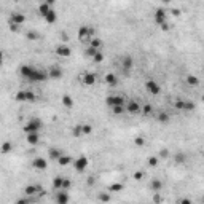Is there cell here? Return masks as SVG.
Listing matches in <instances>:
<instances>
[{"instance_id":"6da1fadb","label":"cell","mask_w":204,"mask_h":204,"mask_svg":"<svg viewBox=\"0 0 204 204\" xmlns=\"http://www.w3.org/2000/svg\"><path fill=\"white\" fill-rule=\"evenodd\" d=\"M19 73H21V77H24L29 81H45L46 78H50L48 73H45L43 70H39L32 66H27V64L19 67Z\"/></svg>"},{"instance_id":"7a4b0ae2","label":"cell","mask_w":204,"mask_h":204,"mask_svg":"<svg viewBox=\"0 0 204 204\" xmlns=\"http://www.w3.org/2000/svg\"><path fill=\"white\" fill-rule=\"evenodd\" d=\"M43 123H42V120L40 118H32L31 121H27L24 124V133L26 134H34V133H39L40 129H42Z\"/></svg>"},{"instance_id":"3957f363","label":"cell","mask_w":204,"mask_h":204,"mask_svg":"<svg viewBox=\"0 0 204 204\" xmlns=\"http://www.w3.org/2000/svg\"><path fill=\"white\" fill-rule=\"evenodd\" d=\"M78 40L80 42H91L92 40V29L88 26H81L78 31Z\"/></svg>"},{"instance_id":"277c9868","label":"cell","mask_w":204,"mask_h":204,"mask_svg":"<svg viewBox=\"0 0 204 204\" xmlns=\"http://www.w3.org/2000/svg\"><path fill=\"white\" fill-rule=\"evenodd\" d=\"M88 166H89V160L86 156H78V158L73 161V168H75L77 172H83Z\"/></svg>"},{"instance_id":"5b68a950","label":"cell","mask_w":204,"mask_h":204,"mask_svg":"<svg viewBox=\"0 0 204 204\" xmlns=\"http://www.w3.org/2000/svg\"><path fill=\"white\" fill-rule=\"evenodd\" d=\"M124 107H126V112L131 113V115H136V113H141L142 112V105L139 104L137 100H129Z\"/></svg>"},{"instance_id":"8992f818","label":"cell","mask_w":204,"mask_h":204,"mask_svg":"<svg viewBox=\"0 0 204 204\" xmlns=\"http://www.w3.org/2000/svg\"><path fill=\"white\" fill-rule=\"evenodd\" d=\"M145 89H147V92H150V94H153V96L160 94V91H161L160 85H158V83H156L155 80H148V81L145 83Z\"/></svg>"},{"instance_id":"52a82bcc","label":"cell","mask_w":204,"mask_h":204,"mask_svg":"<svg viewBox=\"0 0 204 204\" xmlns=\"http://www.w3.org/2000/svg\"><path fill=\"white\" fill-rule=\"evenodd\" d=\"M155 22L158 24V26L168 24V19H166V10H164V8H158V10L155 11Z\"/></svg>"},{"instance_id":"ba28073f","label":"cell","mask_w":204,"mask_h":204,"mask_svg":"<svg viewBox=\"0 0 204 204\" xmlns=\"http://www.w3.org/2000/svg\"><path fill=\"white\" fill-rule=\"evenodd\" d=\"M105 102H107V105H108V107L126 105V102H124V99H123L121 96H108V97L105 99Z\"/></svg>"},{"instance_id":"9c48e42d","label":"cell","mask_w":204,"mask_h":204,"mask_svg":"<svg viewBox=\"0 0 204 204\" xmlns=\"http://www.w3.org/2000/svg\"><path fill=\"white\" fill-rule=\"evenodd\" d=\"M70 196H69V191L66 190H59L56 193V204H69Z\"/></svg>"},{"instance_id":"30bf717a","label":"cell","mask_w":204,"mask_h":204,"mask_svg":"<svg viewBox=\"0 0 204 204\" xmlns=\"http://www.w3.org/2000/svg\"><path fill=\"white\" fill-rule=\"evenodd\" d=\"M56 54H58V56H61V58H69L70 54H72V50L69 48L67 45L61 43V45L56 46Z\"/></svg>"},{"instance_id":"8fae6325","label":"cell","mask_w":204,"mask_h":204,"mask_svg":"<svg viewBox=\"0 0 204 204\" xmlns=\"http://www.w3.org/2000/svg\"><path fill=\"white\" fill-rule=\"evenodd\" d=\"M26 22V14L22 13H13L10 16V24H14V26H22Z\"/></svg>"},{"instance_id":"7c38bea8","label":"cell","mask_w":204,"mask_h":204,"mask_svg":"<svg viewBox=\"0 0 204 204\" xmlns=\"http://www.w3.org/2000/svg\"><path fill=\"white\" fill-rule=\"evenodd\" d=\"M80 80H81V83L85 86H92L96 83V75L94 73H83V75L80 77Z\"/></svg>"},{"instance_id":"4fadbf2b","label":"cell","mask_w":204,"mask_h":204,"mask_svg":"<svg viewBox=\"0 0 204 204\" xmlns=\"http://www.w3.org/2000/svg\"><path fill=\"white\" fill-rule=\"evenodd\" d=\"M53 2H51V0H48V2H43V3H40L39 5V13H40V16H46V14H48L51 10H53Z\"/></svg>"},{"instance_id":"5bb4252c","label":"cell","mask_w":204,"mask_h":204,"mask_svg":"<svg viewBox=\"0 0 204 204\" xmlns=\"http://www.w3.org/2000/svg\"><path fill=\"white\" fill-rule=\"evenodd\" d=\"M32 166L35 169H39V171H45L46 168H48V161H46L45 158H40V156H39V158H35L32 161Z\"/></svg>"},{"instance_id":"9a60e30c","label":"cell","mask_w":204,"mask_h":204,"mask_svg":"<svg viewBox=\"0 0 204 204\" xmlns=\"http://www.w3.org/2000/svg\"><path fill=\"white\" fill-rule=\"evenodd\" d=\"M48 77L53 78V80H59V78L62 77V69L58 67V66L50 67V70H48Z\"/></svg>"},{"instance_id":"2e32d148","label":"cell","mask_w":204,"mask_h":204,"mask_svg":"<svg viewBox=\"0 0 204 204\" xmlns=\"http://www.w3.org/2000/svg\"><path fill=\"white\" fill-rule=\"evenodd\" d=\"M26 141H27V144H29V145H37V144H39V141H40V136H39V133L27 134Z\"/></svg>"},{"instance_id":"e0dca14e","label":"cell","mask_w":204,"mask_h":204,"mask_svg":"<svg viewBox=\"0 0 204 204\" xmlns=\"http://www.w3.org/2000/svg\"><path fill=\"white\" fill-rule=\"evenodd\" d=\"M24 191H26V196H34L37 191H42V188L37 187V185H27L24 188Z\"/></svg>"},{"instance_id":"ac0fdd59","label":"cell","mask_w":204,"mask_h":204,"mask_svg":"<svg viewBox=\"0 0 204 204\" xmlns=\"http://www.w3.org/2000/svg\"><path fill=\"white\" fill-rule=\"evenodd\" d=\"M105 81H107L108 86H116L118 85V80H116V77L113 75V73H107V75H105Z\"/></svg>"},{"instance_id":"d6986e66","label":"cell","mask_w":204,"mask_h":204,"mask_svg":"<svg viewBox=\"0 0 204 204\" xmlns=\"http://www.w3.org/2000/svg\"><path fill=\"white\" fill-rule=\"evenodd\" d=\"M48 153H50V158H51V160H56V161L64 155L61 150H58V148H50V152H48Z\"/></svg>"},{"instance_id":"ffe728a7","label":"cell","mask_w":204,"mask_h":204,"mask_svg":"<svg viewBox=\"0 0 204 204\" xmlns=\"http://www.w3.org/2000/svg\"><path fill=\"white\" fill-rule=\"evenodd\" d=\"M150 187H152V190H153L155 193H158V191L163 188V182H161V180H158V179H153V180H152V183H150Z\"/></svg>"},{"instance_id":"44dd1931","label":"cell","mask_w":204,"mask_h":204,"mask_svg":"<svg viewBox=\"0 0 204 204\" xmlns=\"http://www.w3.org/2000/svg\"><path fill=\"white\" fill-rule=\"evenodd\" d=\"M56 19H58V16H56V11H54V10H51L48 14L45 16V21L48 22V24H54V22H56Z\"/></svg>"},{"instance_id":"7402d4cb","label":"cell","mask_w":204,"mask_h":204,"mask_svg":"<svg viewBox=\"0 0 204 204\" xmlns=\"http://www.w3.org/2000/svg\"><path fill=\"white\" fill-rule=\"evenodd\" d=\"M121 66H123V70H129V69L133 67V58L131 56H124Z\"/></svg>"},{"instance_id":"603a6c76","label":"cell","mask_w":204,"mask_h":204,"mask_svg":"<svg viewBox=\"0 0 204 204\" xmlns=\"http://www.w3.org/2000/svg\"><path fill=\"white\" fill-rule=\"evenodd\" d=\"M62 185H64V177H54V180H53V187L56 188V190H62Z\"/></svg>"},{"instance_id":"cb8c5ba5","label":"cell","mask_w":204,"mask_h":204,"mask_svg":"<svg viewBox=\"0 0 204 204\" xmlns=\"http://www.w3.org/2000/svg\"><path fill=\"white\" fill-rule=\"evenodd\" d=\"M62 104L66 105L67 108H72V107H73V99H72L70 96L66 94V96H62Z\"/></svg>"},{"instance_id":"d4e9b609","label":"cell","mask_w":204,"mask_h":204,"mask_svg":"<svg viewBox=\"0 0 204 204\" xmlns=\"http://www.w3.org/2000/svg\"><path fill=\"white\" fill-rule=\"evenodd\" d=\"M187 83H188V85H191V86H198L199 85V78L194 77V75H188L187 77Z\"/></svg>"},{"instance_id":"484cf974","label":"cell","mask_w":204,"mask_h":204,"mask_svg":"<svg viewBox=\"0 0 204 204\" xmlns=\"http://www.w3.org/2000/svg\"><path fill=\"white\" fill-rule=\"evenodd\" d=\"M58 163H59L61 166H67V164H70V163H72V158H70V156H66V155H62L61 158L58 160Z\"/></svg>"},{"instance_id":"4316f807","label":"cell","mask_w":204,"mask_h":204,"mask_svg":"<svg viewBox=\"0 0 204 204\" xmlns=\"http://www.w3.org/2000/svg\"><path fill=\"white\" fill-rule=\"evenodd\" d=\"M89 46H92V48H96V50H100V48H102V40L92 39V40L89 42Z\"/></svg>"},{"instance_id":"83f0119b","label":"cell","mask_w":204,"mask_h":204,"mask_svg":"<svg viewBox=\"0 0 204 204\" xmlns=\"http://www.w3.org/2000/svg\"><path fill=\"white\" fill-rule=\"evenodd\" d=\"M123 188H124L123 183H113V185H110V187H108V191H121Z\"/></svg>"},{"instance_id":"f1b7e54d","label":"cell","mask_w":204,"mask_h":204,"mask_svg":"<svg viewBox=\"0 0 204 204\" xmlns=\"http://www.w3.org/2000/svg\"><path fill=\"white\" fill-rule=\"evenodd\" d=\"M99 51H100V50H96V48H92V46H88V48H86V56H89V58H94Z\"/></svg>"},{"instance_id":"f546056e","label":"cell","mask_w":204,"mask_h":204,"mask_svg":"<svg viewBox=\"0 0 204 204\" xmlns=\"http://www.w3.org/2000/svg\"><path fill=\"white\" fill-rule=\"evenodd\" d=\"M13 148V144L11 142H5L3 145H2V153L3 155H6V153H10V150Z\"/></svg>"},{"instance_id":"4dcf8cb0","label":"cell","mask_w":204,"mask_h":204,"mask_svg":"<svg viewBox=\"0 0 204 204\" xmlns=\"http://www.w3.org/2000/svg\"><path fill=\"white\" fill-rule=\"evenodd\" d=\"M126 110V107L124 105H116V107H112V112L115 113V115H121L123 112Z\"/></svg>"},{"instance_id":"1f68e13d","label":"cell","mask_w":204,"mask_h":204,"mask_svg":"<svg viewBox=\"0 0 204 204\" xmlns=\"http://www.w3.org/2000/svg\"><path fill=\"white\" fill-rule=\"evenodd\" d=\"M72 134H73V136H77V137L81 136V134H83V126H81V124H77L75 128L72 129Z\"/></svg>"},{"instance_id":"d6a6232c","label":"cell","mask_w":204,"mask_h":204,"mask_svg":"<svg viewBox=\"0 0 204 204\" xmlns=\"http://www.w3.org/2000/svg\"><path fill=\"white\" fill-rule=\"evenodd\" d=\"M16 100L18 102H26V89L18 92V94H16Z\"/></svg>"},{"instance_id":"836d02e7","label":"cell","mask_w":204,"mask_h":204,"mask_svg":"<svg viewBox=\"0 0 204 204\" xmlns=\"http://www.w3.org/2000/svg\"><path fill=\"white\" fill-rule=\"evenodd\" d=\"M194 105L191 100H185V107H183V110H187V112H191V110H194Z\"/></svg>"},{"instance_id":"e575fe53","label":"cell","mask_w":204,"mask_h":204,"mask_svg":"<svg viewBox=\"0 0 204 204\" xmlns=\"http://www.w3.org/2000/svg\"><path fill=\"white\" fill-rule=\"evenodd\" d=\"M158 121H160V123H168V121H169L168 113H164V112H163V113H160V115H158Z\"/></svg>"},{"instance_id":"d590c367","label":"cell","mask_w":204,"mask_h":204,"mask_svg":"<svg viewBox=\"0 0 204 204\" xmlns=\"http://www.w3.org/2000/svg\"><path fill=\"white\" fill-rule=\"evenodd\" d=\"M35 100V94L32 91H26V102H34Z\"/></svg>"},{"instance_id":"8d00e7d4","label":"cell","mask_w":204,"mask_h":204,"mask_svg":"<svg viewBox=\"0 0 204 204\" xmlns=\"http://www.w3.org/2000/svg\"><path fill=\"white\" fill-rule=\"evenodd\" d=\"M92 61H94V62H102V61H104V53H102V51H99L97 54H96V56L94 58H92Z\"/></svg>"},{"instance_id":"74e56055","label":"cell","mask_w":204,"mask_h":204,"mask_svg":"<svg viewBox=\"0 0 204 204\" xmlns=\"http://www.w3.org/2000/svg\"><path fill=\"white\" fill-rule=\"evenodd\" d=\"M148 166H152V168L158 166V158H156V156H150V158H148Z\"/></svg>"},{"instance_id":"f35d334b","label":"cell","mask_w":204,"mask_h":204,"mask_svg":"<svg viewBox=\"0 0 204 204\" xmlns=\"http://www.w3.org/2000/svg\"><path fill=\"white\" fill-rule=\"evenodd\" d=\"M26 37H27L29 40H37V39H39V34L34 32V31H31V32H27V34H26Z\"/></svg>"},{"instance_id":"ab89813d","label":"cell","mask_w":204,"mask_h":204,"mask_svg":"<svg viewBox=\"0 0 204 204\" xmlns=\"http://www.w3.org/2000/svg\"><path fill=\"white\" fill-rule=\"evenodd\" d=\"M99 199H100L102 202H108V201H110V194H108V193H100V194H99Z\"/></svg>"},{"instance_id":"60d3db41","label":"cell","mask_w":204,"mask_h":204,"mask_svg":"<svg viewBox=\"0 0 204 204\" xmlns=\"http://www.w3.org/2000/svg\"><path fill=\"white\" fill-rule=\"evenodd\" d=\"M185 160H187V156H185L183 153H177V155H175V161H177V163H185Z\"/></svg>"},{"instance_id":"b9f144b4","label":"cell","mask_w":204,"mask_h":204,"mask_svg":"<svg viewBox=\"0 0 204 204\" xmlns=\"http://www.w3.org/2000/svg\"><path fill=\"white\" fill-rule=\"evenodd\" d=\"M72 187V182H70V179H64V185H62V190H66V191H69V188Z\"/></svg>"},{"instance_id":"7bdbcfd3","label":"cell","mask_w":204,"mask_h":204,"mask_svg":"<svg viewBox=\"0 0 204 204\" xmlns=\"http://www.w3.org/2000/svg\"><path fill=\"white\" fill-rule=\"evenodd\" d=\"M175 108H180V110H183V107H185V100H182V99H177L175 100Z\"/></svg>"},{"instance_id":"ee69618b","label":"cell","mask_w":204,"mask_h":204,"mask_svg":"<svg viewBox=\"0 0 204 204\" xmlns=\"http://www.w3.org/2000/svg\"><path fill=\"white\" fill-rule=\"evenodd\" d=\"M142 113L144 115H150L152 113V105H144L142 107Z\"/></svg>"},{"instance_id":"f6af8a7d","label":"cell","mask_w":204,"mask_h":204,"mask_svg":"<svg viewBox=\"0 0 204 204\" xmlns=\"http://www.w3.org/2000/svg\"><path fill=\"white\" fill-rule=\"evenodd\" d=\"M144 179V172L142 171H136L134 172V180H142Z\"/></svg>"},{"instance_id":"bcb514c9","label":"cell","mask_w":204,"mask_h":204,"mask_svg":"<svg viewBox=\"0 0 204 204\" xmlns=\"http://www.w3.org/2000/svg\"><path fill=\"white\" fill-rule=\"evenodd\" d=\"M177 204H193V201H191L190 198H180V199L177 201Z\"/></svg>"},{"instance_id":"7dc6e473","label":"cell","mask_w":204,"mask_h":204,"mask_svg":"<svg viewBox=\"0 0 204 204\" xmlns=\"http://www.w3.org/2000/svg\"><path fill=\"white\" fill-rule=\"evenodd\" d=\"M91 131H92V128L89 124H83V134H91Z\"/></svg>"},{"instance_id":"c3c4849f","label":"cell","mask_w":204,"mask_h":204,"mask_svg":"<svg viewBox=\"0 0 204 204\" xmlns=\"http://www.w3.org/2000/svg\"><path fill=\"white\" fill-rule=\"evenodd\" d=\"M134 142H136V145H139V147H144V145H145V141H144L142 137H136Z\"/></svg>"},{"instance_id":"681fc988","label":"cell","mask_w":204,"mask_h":204,"mask_svg":"<svg viewBox=\"0 0 204 204\" xmlns=\"http://www.w3.org/2000/svg\"><path fill=\"white\" fill-rule=\"evenodd\" d=\"M16 204H31V199L29 198H22V199H18Z\"/></svg>"},{"instance_id":"f907efd6","label":"cell","mask_w":204,"mask_h":204,"mask_svg":"<svg viewBox=\"0 0 204 204\" xmlns=\"http://www.w3.org/2000/svg\"><path fill=\"white\" fill-rule=\"evenodd\" d=\"M160 156H161V158H168V156H169V152H168V150H161V152H160Z\"/></svg>"},{"instance_id":"816d5d0a","label":"cell","mask_w":204,"mask_h":204,"mask_svg":"<svg viewBox=\"0 0 204 204\" xmlns=\"http://www.w3.org/2000/svg\"><path fill=\"white\" fill-rule=\"evenodd\" d=\"M153 201H155L156 204H160V201H161V198H160V194H158V193H156V194H155V196H153Z\"/></svg>"},{"instance_id":"f5cc1de1","label":"cell","mask_w":204,"mask_h":204,"mask_svg":"<svg viewBox=\"0 0 204 204\" xmlns=\"http://www.w3.org/2000/svg\"><path fill=\"white\" fill-rule=\"evenodd\" d=\"M10 29L13 32H18V29H19V26H14V24H10Z\"/></svg>"},{"instance_id":"db71d44e","label":"cell","mask_w":204,"mask_h":204,"mask_svg":"<svg viewBox=\"0 0 204 204\" xmlns=\"http://www.w3.org/2000/svg\"><path fill=\"white\" fill-rule=\"evenodd\" d=\"M202 102H204V96H202Z\"/></svg>"},{"instance_id":"11a10c76","label":"cell","mask_w":204,"mask_h":204,"mask_svg":"<svg viewBox=\"0 0 204 204\" xmlns=\"http://www.w3.org/2000/svg\"><path fill=\"white\" fill-rule=\"evenodd\" d=\"M202 156H204V150H202Z\"/></svg>"},{"instance_id":"9f6ffc18","label":"cell","mask_w":204,"mask_h":204,"mask_svg":"<svg viewBox=\"0 0 204 204\" xmlns=\"http://www.w3.org/2000/svg\"><path fill=\"white\" fill-rule=\"evenodd\" d=\"M202 202H204V198H202Z\"/></svg>"}]
</instances>
